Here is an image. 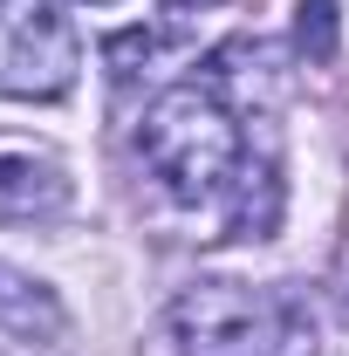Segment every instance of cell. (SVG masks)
<instances>
[{
	"mask_svg": "<svg viewBox=\"0 0 349 356\" xmlns=\"http://www.w3.org/2000/svg\"><path fill=\"white\" fill-rule=\"evenodd\" d=\"M137 151L158 172V185L178 206H213L219 192L240 178L247 144H240V117L226 110V96L213 83H178L165 89L144 124H137Z\"/></svg>",
	"mask_w": 349,
	"mask_h": 356,
	"instance_id": "1",
	"label": "cell"
},
{
	"mask_svg": "<svg viewBox=\"0 0 349 356\" xmlns=\"http://www.w3.org/2000/svg\"><path fill=\"white\" fill-rule=\"evenodd\" d=\"M178 356H315V309L302 288L192 281L172 302Z\"/></svg>",
	"mask_w": 349,
	"mask_h": 356,
	"instance_id": "2",
	"label": "cell"
},
{
	"mask_svg": "<svg viewBox=\"0 0 349 356\" xmlns=\"http://www.w3.org/2000/svg\"><path fill=\"white\" fill-rule=\"evenodd\" d=\"M83 42L62 0H0V96L7 103H55L76 89Z\"/></svg>",
	"mask_w": 349,
	"mask_h": 356,
	"instance_id": "3",
	"label": "cell"
},
{
	"mask_svg": "<svg viewBox=\"0 0 349 356\" xmlns=\"http://www.w3.org/2000/svg\"><path fill=\"white\" fill-rule=\"evenodd\" d=\"M76 185L42 151H0V220L7 226H48L69 213Z\"/></svg>",
	"mask_w": 349,
	"mask_h": 356,
	"instance_id": "4",
	"label": "cell"
},
{
	"mask_svg": "<svg viewBox=\"0 0 349 356\" xmlns=\"http://www.w3.org/2000/svg\"><path fill=\"white\" fill-rule=\"evenodd\" d=\"M0 329L21 336V343H62L69 336V309H62V295L48 281L0 261Z\"/></svg>",
	"mask_w": 349,
	"mask_h": 356,
	"instance_id": "5",
	"label": "cell"
},
{
	"mask_svg": "<svg viewBox=\"0 0 349 356\" xmlns=\"http://www.w3.org/2000/svg\"><path fill=\"white\" fill-rule=\"evenodd\" d=\"M240 199H233V220H226V233L233 240H267L274 233V220H281V172H274V158H247L240 165Z\"/></svg>",
	"mask_w": 349,
	"mask_h": 356,
	"instance_id": "6",
	"label": "cell"
},
{
	"mask_svg": "<svg viewBox=\"0 0 349 356\" xmlns=\"http://www.w3.org/2000/svg\"><path fill=\"white\" fill-rule=\"evenodd\" d=\"M343 42V7L336 0H302L295 7V48H302L308 62H329Z\"/></svg>",
	"mask_w": 349,
	"mask_h": 356,
	"instance_id": "7",
	"label": "cell"
},
{
	"mask_svg": "<svg viewBox=\"0 0 349 356\" xmlns=\"http://www.w3.org/2000/svg\"><path fill=\"white\" fill-rule=\"evenodd\" d=\"M343 322H349V274H343Z\"/></svg>",
	"mask_w": 349,
	"mask_h": 356,
	"instance_id": "8",
	"label": "cell"
},
{
	"mask_svg": "<svg viewBox=\"0 0 349 356\" xmlns=\"http://www.w3.org/2000/svg\"><path fill=\"white\" fill-rule=\"evenodd\" d=\"M89 7H110V0H89Z\"/></svg>",
	"mask_w": 349,
	"mask_h": 356,
	"instance_id": "9",
	"label": "cell"
}]
</instances>
